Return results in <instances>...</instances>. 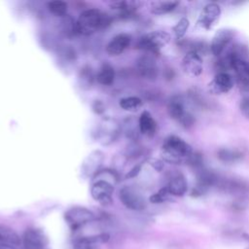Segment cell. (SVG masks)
Segmentation results:
<instances>
[{"mask_svg":"<svg viewBox=\"0 0 249 249\" xmlns=\"http://www.w3.org/2000/svg\"><path fill=\"white\" fill-rule=\"evenodd\" d=\"M234 30L231 28H221L219 29L212 38L210 44V51L211 53L219 57L229 47L230 43L233 40L234 37Z\"/></svg>","mask_w":249,"mask_h":249,"instance_id":"cell-13","label":"cell"},{"mask_svg":"<svg viewBox=\"0 0 249 249\" xmlns=\"http://www.w3.org/2000/svg\"><path fill=\"white\" fill-rule=\"evenodd\" d=\"M216 187L225 193L235 194V195L245 194L246 192L249 191V186L244 181L233 179V178L220 177Z\"/></svg>","mask_w":249,"mask_h":249,"instance_id":"cell-20","label":"cell"},{"mask_svg":"<svg viewBox=\"0 0 249 249\" xmlns=\"http://www.w3.org/2000/svg\"><path fill=\"white\" fill-rule=\"evenodd\" d=\"M233 87V79L232 77L226 72L216 73L214 78L208 84V91L211 94L220 95L229 92Z\"/></svg>","mask_w":249,"mask_h":249,"instance_id":"cell-16","label":"cell"},{"mask_svg":"<svg viewBox=\"0 0 249 249\" xmlns=\"http://www.w3.org/2000/svg\"><path fill=\"white\" fill-rule=\"evenodd\" d=\"M180 45L185 48L188 49L187 53L189 52H194L198 53L199 55H201L202 53H206L207 50H208V46L205 42L202 41H182L180 42Z\"/></svg>","mask_w":249,"mask_h":249,"instance_id":"cell-29","label":"cell"},{"mask_svg":"<svg viewBox=\"0 0 249 249\" xmlns=\"http://www.w3.org/2000/svg\"><path fill=\"white\" fill-rule=\"evenodd\" d=\"M109 240L107 233H98L89 236H81L73 241V249H101L100 244Z\"/></svg>","mask_w":249,"mask_h":249,"instance_id":"cell-18","label":"cell"},{"mask_svg":"<svg viewBox=\"0 0 249 249\" xmlns=\"http://www.w3.org/2000/svg\"><path fill=\"white\" fill-rule=\"evenodd\" d=\"M95 80L97 81L98 84L102 85V86H110L114 83L115 80V70L114 67L107 62H104L97 74L95 75Z\"/></svg>","mask_w":249,"mask_h":249,"instance_id":"cell-24","label":"cell"},{"mask_svg":"<svg viewBox=\"0 0 249 249\" xmlns=\"http://www.w3.org/2000/svg\"><path fill=\"white\" fill-rule=\"evenodd\" d=\"M104 160V154L100 150L91 151L82 161L80 173L84 179H92L100 170Z\"/></svg>","mask_w":249,"mask_h":249,"instance_id":"cell-11","label":"cell"},{"mask_svg":"<svg viewBox=\"0 0 249 249\" xmlns=\"http://www.w3.org/2000/svg\"><path fill=\"white\" fill-rule=\"evenodd\" d=\"M20 237L10 227L0 225V245H11L16 248L20 246Z\"/></svg>","mask_w":249,"mask_h":249,"instance_id":"cell-23","label":"cell"},{"mask_svg":"<svg viewBox=\"0 0 249 249\" xmlns=\"http://www.w3.org/2000/svg\"><path fill=\"white\" fill-rule=\"evenodd\" d=\"M245 249H249V246H248V247H246V248H245Z\"/></svg>","mask_w":249,"mask_h":249,"instance_id":"cell-40","label":"cell"},{"mask_svg":"<svg viewBox=\"0 0 249 249\" xmlns=\"http://www.w3.org/2000/svg\"><path fill=\"white\" fill-rule=\"evenodd\" d=\"M46 249H47V248H46Z\"/></svg>","mask_w":249,"mask_h":249,"instance_id":"cell-41","label":"cell"},{"mask_svg":"<svg viewBox=\"0 0 249 249\" xmlns=\"http://www.w3.org/2000/svg\"><path fill=\"white\" fill-rule=\"evenodd\" d=\"M111 23L109 15L98 9H88L83 11L75 22V32L81 35H91L98 30L107 27Z\"/></svg>","mask_w":249,"mask_h":249,"instance_id":"cell-2","label":"cell"},{"mask_svg":"<svg viewBox=\"0 0 249 249\" xmlns=\"http://www.w3.org/2000/svg\"><path fill=\"white\" fill-rule=\"evenodd\" d=\"M170 197V195L168 193V191L166 190L165 187L160 189L158 192L154 193L150 197L149 200L152 203H162L165 202L166 200H168Z\"/></svg>","mask_w":249,"mask_h":249,"instance_id":"cell-34","label":"cell"},{"mask_svg":"<svg viewBox=\"0 0 249 249\" xmlns=\"http://www.w3.org/2000/svg\"><path fill=\"white\" fill-rule=\"evenodd\" d=\"M122 133V124L113 117H103L99 120L94 130V139L102 146L114 143Z\"/></svg>","mask_w":249,"mask_h":249,"instance_id":"cell-4","label":"cell"},{"mask_svg":"<svg viewBox=\"0 0 249 249\" xmlns=\"http://www.w3.org/2000/svg\"><path fill=\"white\" fill-rule=\"evenodd\" d=\"M193 149L189 143L176 135H170L161 145V159L169 163H187L193 154Z\"/></svg>","mask_w":249,"mask_h":249,"instance_id":"cell-3","label":"cell"},{"mask_svg":"<svg viewBox=\"0 0 249 249\" xmlns=\"http://www.w3.org/2000/svg\"><path fill=\"white\" fill-rule=\"evenodd\" d=\"M170 196H182L188 190V183L185 176L181 172H175L169 178L166 186H164Z\"/></svg>","mask_w":249,"mask_h":249,"instance_id":"cell-21","label":"cell"},{"mask_svg":"<svg viewBox=\"0 0 249 249\" xmlns=\"http://www.w3.org/2000/svg\"><path fill=\"white\" fill-rule=\"evenodd\" d=\"M150 163L151 165H153V167L158 170V171H160L162 168H163V162L160 160H157V159H153L150 160Z\"/></svg>","mask_w":249,"mask_h":249,"instance_id":"cell-37","label":"cell"},{"mask_svg":"<svg viewBox=\"0 0 249 249\" xmlns=\"http://www.w3.org/2000/svg\"><path fill=\"white\" fill-rule=\"evenodd\" d=\"M141 170V165H135L133 168L130 169V171H128V173L126 174V177L131 178V177H135Z\"/></svg>","mask_w":249,"mask_h":249,"instance_id":"cell-38","label":"cell"},{"mask_svg":"<svg viewBox=\"0 0 249 249\" xmlns=\"http://www.w3.org/2000/svg\"><path fill=\"white\" fill-rule=\"evenodd\" d=\"M182 68L184 72L192 77L199 76L203 71V61L201 55L196 53H186L182 59Z\"/></svg>","mask_w":249,"mask_h":249,"instance_id":"cell-17","label":"cell"},{"mask_svg":"<svg viewBox=\"0 0 249 249\" xmlns=\"http://www.w3.org/2000/svg\"><path fill=\"white\" fill-rule=\"evenodd\" d=\"M120 107L128 112H136L143 106V101L137 96H126L120 99Z\"/></svg>","mask_w":249,"mask_h":249,"instance_id":"cell-28","label":"cell"},{"mask_svg":"<svg viewBox=\"0 0 249 249\" xmlns=\"http://www.w3.org/2000/svg\"><path fill=\"white\" fill-rule=\"evenodd\" d=\"M179 5L178 1H157L151 5V12L154 15H164L174 11Z\"/></svg>","mask_w":249,"mask_h":249,"instance_id":"cell-27","label":"cell"},{"mask_svg":"<svg viewBox=\"0 0 249 249\" xmlns=\"http://www.w3.org/2000/svg\"><path fill=\"white\" fill-rule=\"evenodd\" d=\"M167 112L171 119L178 122L183 127L189 128L195 124L196 119L193 114L186 110L184 100L179 95H174L167 103Z\"/></svg>","mask_w":249,"mask_h":249,"instance_id":"cell-8","label":"cell"},{"mask_svg":"<svg viewBox=\"0 0 249 249\" xmlns=\"http://www.w3.org/2000/svg\"><path fill=\"white\" fill-rule=\"evenodd\" d=\"M141 4L142 2L140 1H112L109 3V6L122 15L129 16L133 14Z\"/></svg>","mask_w":249,"mask_h":249,"instance_id":"cell-25","label":"cell"},{"mask_svg":"<svg viewBox=\"0 0 249 249\" xmlns=\"http://www.w3.org/2000/svg\"><path fill=\"white\" fill-rule=\"evenodd\" d=\"M119 198L123 205L130 210L141 211L147 206L143 195L132 186H124L119 192Z\"/></svg>","mask_w":249,"mask_h":249,"instance_id":"cell-9","label":"cell"},{"mask_svg":"<svg viewBox=\"0 0 249 249\" xmlns=\"http://www.w3.org/2000/svg\"><path fill=\"white\" fill-rule=\"evenodd\" d=\"M170 35L162 30H156L143 35L137 42L136 48L151 54H157L170 42Z\"/></svg>","mask_w":249,"mask_h":249,"instance_id":"cell-6","label":"cell"},{"mask_svg":"<svg viewBox=\"0 0 249 249\" xmlns=\"http://www.w3.org/2000/svg\"><path fill=\"white\" fill-rule=\"evenodd\" d=\"M221 13H222L221 8L218 4L213 2L206 4L203 7L196 20V26L205 30L210 29L215 24V22L219 19Z\"/></svg>","mask_w":249,"mask_h":249,"instance_id":"cell-14","label":"cell"},{"mask_svg":"<svg viewBox=\"0 0 249 249\" xmlns=\"http://www.w3.org/2000/svg\"><path fill=\"white\" fill-rule=\"evenodd\" d=\"M187 164L190 165L194 170L197 171L201 168H203V158L202 155L198 152H193L191 157L189 158Z\"/></svg>","mask_w":249,"mask_h":249,"instance_id":"cell-33","label":"cell"},{"mask_svg":"<svg viewBox=\"0 0 249 249\" xmlns=\"http://www.w3.org/2000/svg\"><path fill=\"white\" fill-rule=\"evenodd\" d=\"M0 249H17V248L11 245H0Z\"/></svg>","mask_w":249,"mask_h":249,"instance_id":"cell-39","label":"cell"},{"mask_svg":"<svg viewBox=\"0 0 249 249\" xmlns=\"http://www.w3.org/2000/svg\"><path fill=\"white\" fill-rule=\"evenodd\" d=\"M119 181V176L115 170L100 169L91 179V197L102 206H109L113 202L115 186Z\"/></svg>","mask_w":249,"mask_h":249,"instance_id":"cell-1","label":"cell"},{"mask_svg":"<svg viewBox=\"0 0 249 249\" xmlns=\"http://www.w3.org/2000/svg\"><path fill=\"white\" fill-rule=\"evenodd\" d=\"M240 111L243 114L244 117H246L247 119H249V96L248 97H244L239 105Z\"/></svg>","mask_w":249,"mask_h":249,"instance_id":"cell-35","label":"cell"},{"mask_svg":"<svg viewBox=\"0 0 249 249\" xmlns=\"http://www.w3.org/2000/svg\"><path fill=\"white\" fill-rule=\"evenodd\" d=\"M92 110L96 113V114H102L105 110L104 104L100 101V100H95L92 104Z\"/></svg>","mask_w":249,"mask_h":249,"instance_id":"cell-36","label":"cell"},{"mask_svg":"<svg viewBox=\"0 0 249 249\" xmlns=\"http://www.w3.org/2000/svg\"><path fill=\"white\" fill-rule=\"evenodd\" d=\"M196 185L193 189L192 196H200L207 192L211 187H216L220 176L212 170L205 167L196 171Z\"/></svg>","mask_w":249,"mask_h":249,"instance_id":"cell-12","label":"cell"},{"mask_svg":"<svg viewBox=\"0 0 249 249\" xmlns=\"http://www.w3.org/2000/svg\"><path fill=\"white\" fill-rule=\"evenodd\" d=\"M95 219V214L84 206L70 207L64 213V220L72 231H78Z\"/></svg>","mask_w":249,"mask_h":249,"instance_id":"cell-7","label":"cell"},{"mask_svg":"<svg viewBox=\"0 0 249 249\" xmlns=\"http://www.w3.org/2000/svg\"><path fill=\"white\" fill-rule=\"evenodd\" d=\"M139 132L147 137H152L157 131V122L153 118L150 112L143 111L138 118Z\"/></svg>","mask_w":249,"mask_h":249,"instance_id":"cell-22","label":"cell"},{"mask_svg":"<svg viewBox=\"0 0 249 249\" xmlns=\"http://www.w3.org/2000/svg\"><path fill=\"white\" fill-rule=\"evenodd\" d=\"M189 26H190V21L188 18H182L181 19H179V21L172 28L173 33L177 40H181L184 37Z\"/></svg>","mask_w":249,"mask_h":249,"instance_id":"cell-32","label":"cell"},{"mask_svg":"<svg viewBox=\"0 0 249 249\" xmlns=\"http://www.w3.org/2000/svg\"><path fill=\"white\" fill-rule=\"evenodd\" d=\"M48 10L54 15L55 17H63L66 15L67 13V9H68V5L66 2L64 1H51L47 4Z\"/></svg>","mask_w":249,"mask_h":249,"instance_id":"cell-31","label":"cell"},{"mask_svg":"<svg viewBox=\"0 0 249 249\" xmlns=\"http://www.w3.org/2000/svg\"><path fill=\"white\" fill-rule=\"evenodd\" d=\"M136 69L139 75L144 79L154 81L158 77L159 68L155 57L151 53L143 54L137 59Z\"/></svg>","mask_w":249,"mask_h":249,"instance_id":"cell-15","label":"cell"},{"mask_svg":"<svg viewBox=\"0 0 249 249\" xmlns=\"http://www.w3.org/2000/svg\"><path fill=\"white\" fill-rule=\"evenodd\" d=\"M131 36L127 33H120L113 37L106 46V52L109 55L117 56L122 54L130 45Z\"/></svg>","mask_w":249,"mask_h":249,"instance_id":"cell-19","label":"cell"},{"mask_svg":"<svg viewBox=\"0 0 249 249\" xmlns=\"http://www.w3.org/2000/svg\"><path fill=\"white\" fill-rule=\"evenodd\" d=\"M22 249H46L49 240L45 232L38 228H28L20 237Z\"/></svg>","mask_w":249,"mask_h":249,"instance_id":"cell-10","label":"cell"},{"mask_svg":"<svg viewBox=\"0 0 249 249\" xmlns=\"http://www.w3.org/2000/svg\"><path fill=\"white\" fill-rule=\"evenodd\" d=\"M218 159L226 163H232L240 160L243 158V153L235 149L222 148L217 152Z\"/></svg>","mask_w":249,"mask_h":249,"instance_id":"cell-26","label":"cell"},{"mask_svg":"<svg viewBox=\"0 0 249 249\" xmlns=\"http://www.w3.org/2000/svg\"><path fill=\"white\" fill-rule=\"evenodd\" d=\"M95 79V76L92 73V70L89 66H85L81 69L79 80L81 83V87L83 89H89L91 87L93 80Z\"/></svg>","mask_w":249,"mask_h":249,"instance_id":"cell-30","label":"cell"},{"mask_svg":"<svg viewBox=\"0 0 249 249\" xmlns=\"http://www.w3.org/2000/svg\"><path fill=\"white\" fill-rule=\"evenodd\" d=\"M228 52L232 57V70L235 73L236 84L240 90L249 91V61L243 59L238 47L234 44Z\"/></svg>","mask_w":249,"mask_h":249,"instance_id":"cell-5","label":"cell"}]
</instances>
